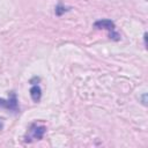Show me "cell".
<instances>
[{
  "label": "cell",
  "mask_w": 148,
  "mask_h": 148,
  "mask_svg": "<svg viewBox=\"0 0 148 148\" xmlns=\"http://www.w3.org/2000/svg\"><path fill=\"white\" fill-rule=\"evenodd\" d=\"M94 27H95L96 29H105V30L109 31L110 38H112V39H114V40H118V39H119V35L116 32L114 23H113L111 20L103 18V20L96 21V22L94 23Z\"/></svg>",
  "instance_id": "1"
},
{
  "label": "cell",
  "mask_w": 148,
  "mask_h": 148,
  "mask_svg": "<svg viewBox=\"0 0 148 148\" xmlns=\"http://www.w3.org/2000/svg\"><path fill=\"white\" fill-rule=\"evenodd\" d=\"M0 108H3V109L16 112L18 110V105H17V99H16L15 92H10V96L8 97V99L0 98Z\"/></svg>",
  "instance_id": "2"
},
{
  "label": "cell",
  "mask_w": 148,
  "mask_h": 148,
  "mask_svg": "<svg viewBox=\"0 0 148 148\" xmlns=\"http://www.w3.org/2000/svg\"><path fill=\"white\" fill-rule=\"evenodd\" d=\"M45 127L44 126H37V125H32L31 128H30V135L29 138H32L35 140H40L45 133Z\"/></svg>",
  "instance_id": "3"
},
{
  "label": "cell",
  "mask_w": 148,
  "mask_h": 148,
  "mask_svg": "<svg viewBox=\"0 0 148 148\" xmlns=\"http://www.w3.org/2000/svg\"><path fill=\"white\" fill-rule=\"evenodd\" d=\"M30 96L32 98L34 102L38 103L40 101V97H42V90L39 88V86H32L31 89H30Z\"/></svg>",
  "instance_id": "4"
},
{
  "label": "cell",
  "mask_w": 148,
  "mask_h": 148,
  "mask_svg": "<svg viewBox=\"0 0 148 148\" xmlns=\"http://www.w3.org/2000/svg\"><path fill=\"white\" fill-rule=\"evenodd\" d=\"M1 128H2V123L0 121V130H1Z\"/></svg>",
  "instance_id": "5"
}]
</instances>
